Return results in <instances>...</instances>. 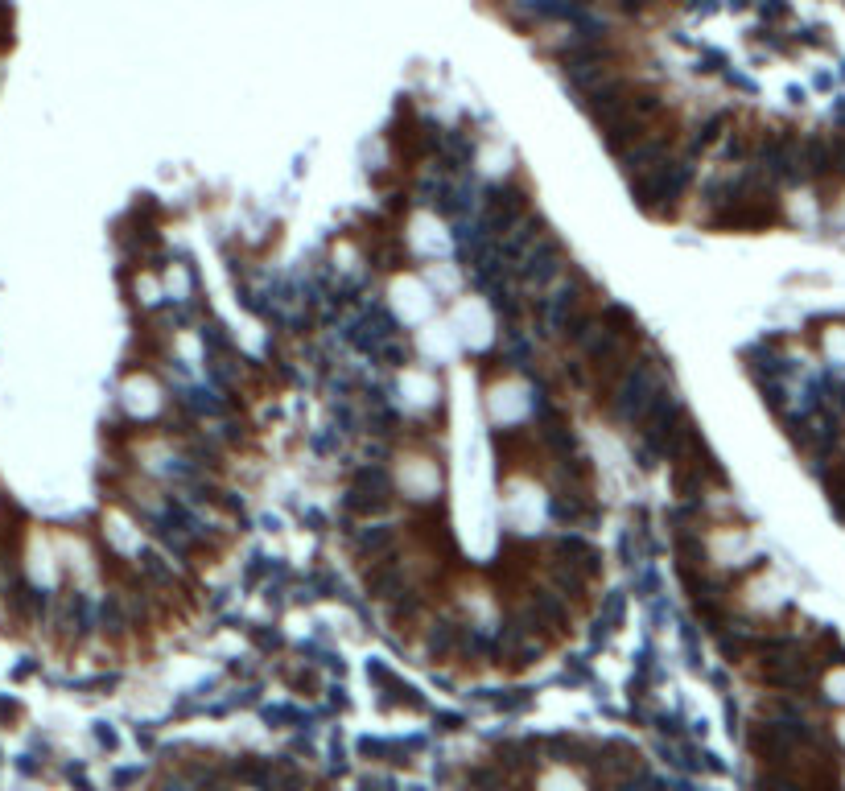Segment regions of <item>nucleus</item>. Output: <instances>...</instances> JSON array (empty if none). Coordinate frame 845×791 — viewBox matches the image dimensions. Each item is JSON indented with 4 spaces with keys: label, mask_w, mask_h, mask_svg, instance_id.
I'll return each mask as SVG.
<instances>
[{
    "label": "nucleus",
    "mask_w": 845,
    "mask_h": 791,
    "mask_svg": "<svg viewBox=\"0 0 845 791\" xmlns=\"http://www.w3.org/2000/svg\"><path fill=\"white\" fill-rule=\"evenodd\" d=\"M841 738H845V717H841Z\"/></svg>",
    "instance_id": "nucleus-1"
},
{
    "label": "nucleus",
    "mask_w": 845,
    "mask_h": 791,
    "mask_svg": "<svg viewBox=\"0 0 845 791\" xmlns=\"http://www.w3.org/2000/svg\"><path fill=\"white\" fill-rule=\"evenodd\" d=\"M841 211H845V202H841Z\"/></svg>",
    "instance_id": "nucleus-2"
}]
</instances>
